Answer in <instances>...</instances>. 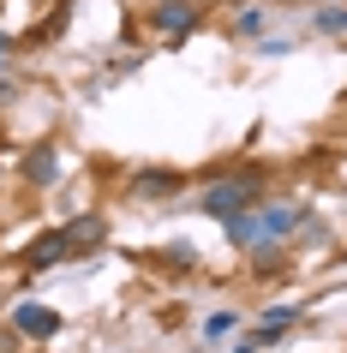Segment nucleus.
<instances>
[{
  "instance_id": "1",
  "label": "nucleus",
  "mask_w": 347,
  "mask_h": 353,
  "mask_svg": "<svg viewBox=\"0 0 347 353\" xmlns=\"http://www.w3.org/2000/svg\"><path fill=\"white\" fill-rule=\"evenodd\" d=\"M257 204H264V168L228 174V180H216V186L198 192V210L216 216V222H228V216H239V210H257Z\"/></svg>"
},
{
  "instance_id": "2",
  "label": "nucleus",
  "mask_w": 347,
  "mask_h": 353,
  "mask_svg": "<svg viewBox=\"0 0 347 353\" xmlns=\"http://www.w3.org/2000/svg\"><path fill=\"white\" fill-rule=\"evenodd\" d=\"M257 240H288L293 228H306V204L288 198V204H257Z\"/></svg>"
},
{
  "instance_id": "3",
  "label": "nucleus",
  "mask_w": 347,
  "mask_h": 353,
  "mask_svg": "<svg viewBox=\"0 0 347 353\" xmlns=\"http://www.w3.org/2000/svg\"><path fill=\"white\" fill-rule=\"evenodd\" d=\"M150 24H156L168 42L192 37V30H198V0H162V6H150Z\"/></svg>"
},
{
  "instance_id": "4",
  "label": "nucleus",
  "mask_w": 347,
  "mask_h": 353,
  "mask_svg": "<svg viewBox=\"0 0 347 353\" xmlns=\"http://www.w3.org/2000/svg\"><path fill=\"white\" fill-rule=\"evenodd\" d=\"M12 330L30 335V341H54L60 335V312H48V305H30V299H19L12 305Z\"/></svg>"
},
{
  "instance_id": "5",
  "label": "nucleus",
  "mask_w": 347,
  "mask_h": 353,
  "mask_svg": "<svg viewBox=\"0 0 347 353\" xmlns=\"http://www.w3.org/2000/svg\"><path fill=\"white\" fill-rule=\"evenodd\" d=\"M60 234H66V245H72V258H78V252H96V245L108 240V222H102V216L90 210V216H72V222L60 228Z\"/></svg>"
},
{
  "instance_id": "6",
  "label": "nucleus",
  "mask_w": 347,
  "mask_h": 353,
  "mask_svg": "<svg viewBox=\"0 0 347 353\" xmlns=\"http://www.w3.org/2000/svg\"><path fill=\"white\" fill-rule=\"evenodd\" d=\"M24 180H30V186H54V180H60V150L54 144H37L30 156H24Z\"/></svg>"
},
{
  "instance_id": "7",
  "label": "nucleus",
  "mask_w": 347,
  "mask_h": 353,
  "mask_svg": "<svg viewBox=\"0 0 347 353\" xmlns=\"http://www.w3.org/2000/svg\"><path fill=\"white\" fill-rule=\"evenodd\" d=\"M72 258V245H66V234H37V245H30V252H24V263H30V270H48V263H66Z\"/></svg>"
},
{
  "instance_id": "8",
  "label": "nucleus",
  "mask_w": 347,
  "mask_h": 353,
  "mask_svg": "<svg viewBox=\"0 0 347 353\" xmlns=\"http://www.w3.org/2000/svg\"><path fill=\"white\" fill-rule=\"evenodd\" d=\"M221 228H228V240H234L239 252H252V245H257V216H252V210H239V216H228Z\"/></svg>"
},
{
  "instance_id": "9",
  "label": "nucleus",
  "mask_w": 347,
  "mask_h": 353,
  "mask_svg": "<svg viewBox=\"0 0 347 353\" xmlns=\"http://www.w3.org/2000/svg\"><path fill=\"white\" fill-rule=\"evenodd\" d=\"M252 263H257V276H275V270L288 263V252H281V240H257V245H252Z\"/></svg>"
},
{
  "instance_id": "10",
  "label": "nucleus",
  "mask_w": 347,
  "mask_h": 353,
  "mask_svg": "<svg viewBox=\"0 0 347 353\" xmlns=\"http://www.w3.org/2000/svg\"><path fill=\"white\" fill-rule=\"evenodd\" d=\"M180 174H138V198H174Z\"/></svg>"
},
{
  "instance_id": "11",
  "label": "nucleus",
  "mask_w": 347,
  "mask_h": 353,
  "mask_svg": "<svg viewBox=\"0 0 347 353\" xmlns=\"http://www.w3.org/2000/svg\"><path fill=\"white\" fill-rule=\"evenodd\" d=\"M317 30L324 37H347V6H324L317 12Z\"/></svg>"
},
{
  "instance_id": "12",
  "label": "nucleus",
  "mask_w": 347,
  "mask_h": 353,
  "mask_svg": "<svg viewBox=\"0 0 347 353\" xmlns=\"http://www.w3.org/2000/svg\"><path fill=\"white\" fill-rule=\"evenodd\" d=\"M264 24H270V6H246V12H239V37H257Z\"/></svg>"
},
{
  "instance_id": "13",
  "label": "nucleus",
  "mask_w": 347,
  "mask_h": 353,
  "mask_svg": "<svg viewBox=\"0 0 347 353\" xmlns=\"http://www.w3.org/2000/svg\"><path fill=\"white\" fill-rule=\"evenodd\" d=\"M293 317H299V305H270V312H264V323H270V330H288Z\"/></svg>"
},
{
  "instance_id": "14",
  "label": "nucleus",
  "mask_w": 347,
  "mask_h": 353,
  "mask_svg": "<svg viewBox=\"0 0 347 353\" xmlns=\"http://www.w3.org/2000/svg\"><path fill=\"white\" fill-rule=\"evenodd\" d=\"M168 263H198V245H186V240H174V245H168Z\"/></svg>"
},
{
  "instance_id": "15",
  "label": "nucleus",
  "mask_w": 347,
  "mask_h": 353,
  "mask_svg": "<svg viewBox=\"0 0 347 353\" xmlns=\"http://www.w3.org/2000/svg\"><path fill=\"white\" fill-rule=\"evenodd\" d=\"M204 330H210V335H228V330H234V312H216L210 323H204Z\"/></svg>"
},
{
  "instance_id": "16",
  "label": "nucleus",
  "mask_w": 347,
  "mask_h": 353,
  "mask_svg": "<svg viewBox=\"0 0 347 353\" xmlns=\"http://www.w3.org/2000/svg\"><path fill=\"white\" fill-rule=\"evenodd\" d=\"M0 353H19V330H12V323L0 330Z\"/></svg>"
},
{
  "instance_id": "17",
  "label": "nucleus",
  "mask_w": 347,
  "mask_h": 353,
  "mask_svg": "<svg viewBox=\"0 0 347 353\" xmlns=\"http://www.w3.org/2000/svg\"><path fill=\"white\" fill-rule=\"evenodd\" d=\"M6 54H12V42H6V30H0V60H6Z\"/></svg>"
}]
</instances>
